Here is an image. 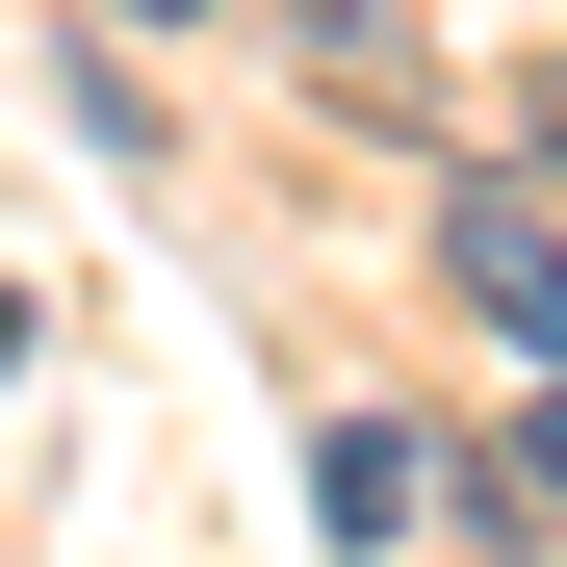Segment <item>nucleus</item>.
<instances>
[{"mask_svg":"<svg viewBox=\"0 0 567 567\" xmlns=\"http://www.w3.org/2000/svg\"><path fill=\"white\" fill-rule=\"evenodd\" d=\"M439 284H464L516 361H567V181H542V155H464V181H439Z\"/></svg>","mask_w":567,"mask_h":567,"instance_id":"nucleus-2","label":"nucleus"},{"mask_svg":"<svg viewBox=\"0 0 567 567\" xmlns=\"http://www.w3.org/2000/svg\"><path fill=\"white\" fill-rule=\"evenodd\" d=\"M516 464H542V491H567V361H542V439H516Z\"/></svg>","mask_w":567,"mask_h":567,"instance_id":"nucleus-3","label":"nucleus"},{"mask_svg":"<svg viewBox=\"0 0 567 567\" xmlns=\"http://www.w3.org/2000/svg\"><path fill=\"white\" fill-rule=\"evenodd\" d=\"M542 181H567V52H542Z\"/></svg>","mask_w":567,"mask_h":567,"instance_id":"nucleus-4","label":"nucleus"},{"mask_svg":"<svg viewBox=\"0 0 567 567\" xmlns=\"http://www.w3.org/2000/svg\"><path fill=\"white\" fill-rule=\"evenodd\" d=\"M310 516H336V567H464L491 491H464L439 413H336V439H310Z\"/></svg>","mask_w":567,"mask_h":567,"instance_id":"nucleus-1","label":"nucleus"},{"mask_svg":"<svg viewBox=\"0 0 567 567\" xmlns=\"http://www.w3.org/2000/svg\"><path fill=\"white\" fill-rule=\"evenodd\" d=\"M130 27H181V0H130Z\"/></svg>","mask_w":567,"mask_h":567,"instance_id":"nucleus-5","label":"nucleus"}]
</instances>
